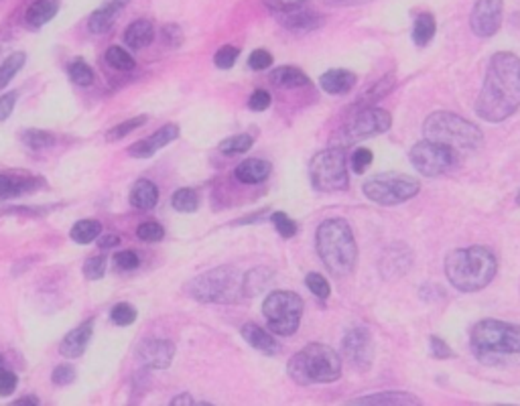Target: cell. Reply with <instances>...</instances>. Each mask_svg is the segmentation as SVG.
Instances as JSON below:
<instances>
[{"label":"cell","instance_id":"20","mask_svg":"<svg viewBox=\"0 0 520 406\" xmlns=\"http://www.w3.org/2000/svg\"><path fill=\"white\" fill-rule=\"evenodd\" d=\"M43 181L39 177H24V175H0V199H13L21 198L24 193L35 191L41 188Z\"/></svg>","mask_w":520,"mask_h":406},{"label":"cell","instance_id":"47","mask_svg":"<svg viewBox=\"0 0 520 406\" xmlns=\"http://www.w3.org/2000/svg\"><path fill=\"white\" fill-rule=\"evenodd\" d=\"M263 3L271 8L273 13L284 14V13L297 11V8H303L309 0H263Z\"/></svg>","mask_w":520,"mask_h":406},{"label":"cell","instance_id":"48","mask_svg":"<svg viewBox=\"0 0 520 406\" xmlns=\"http://www.w3.org/2000/svg\"><path fill=\"white\" fill-rule=\"evenodd\" d=\"M273 65V55L266 49H256L248 57V67L255 72H265Z\"/></svg>","mask_w":520,"mask_h":406},{"label":"cell","instance_id":"3","mask_svg":"<svg viewBox=\"0 0 520 406\" xmlns=\"http://www.w3.org/2000/svg\"><path fill=\"white\" fill-rule=\"evenodd\" d=\"M446 276L454 289L476 293L488 286L498 273V260L492 250L469 246L451 250L446 256Z\"/></svg>","mask_w":520,"mask_h":406},{"label":"cell","instance_id":"5","mask_svg":"<svg viewBox=\"0 0 520 406\" xmlns=\"http://www.w3.org/2000/svg\"><path fill=\"white\" fill-rule=\"evenodd\" d=\"M423 134L427 140L439 142V145L451 149H476L484 140L480 126L454 112H446V110H439V112L425 118Z\"/></svg>","mask_w":520,"mask_h":406},{"label":"cell","instance_id":"27","mask_svg":"<svg viewBox=\"0 0 520 406\" xmlns=\"http://www.w3.org/2000/svg\"><path fill=\"white\" fill-rule=\"evenodd\" d=\"M394 88H397V78H394V73L384 75L382 80L374 82L371 88H368L366 92H362V94L358 96V100H356L354 108H356V110H362V108H372V106L376 104V102L382 100L384 96H389Z\"/></svg>","mask_w":520,"mask_h":406},{"label":"cell","instance_id":"41","mask_svg":"<svg viewBox=\"0 0 520 406\" xmlns=\"http://www.w3.org/2000/svg\"><path fill=\"white\" fill-rule=\"evenodd\" d=\"M111 317L119 327H127L134 324V319H137V309H134L129 303H119L112 307Z\"/></svg>","mask_w":520,"mask_h":406},{"label":"cell","instance_id":"30","mask_svg":"<svg viewBox=\"0 0 520 406\" xmlns=\"http://www.w3.org/2000/svg\"><path fill=\"white\" fill-rule=\"evenodd\" d=\"M159 201V189L153 181L139 179L130 189V203L139 209H153Z\"/></svg>","mask_w":520,"mask_h":406},{"label":"cell","instance_id":"32","mask_svg":"<svg viewBox=\"0 0 520 406\" xmlns=\"http://www.w3.org/2000/svg\"><path fill=\"white\" fill-rule=\"evenodd\" d=\"M24 62H27V55L23 51H14V53L8 55L3 63H0V90L6 88L16 73L23 70Z\"/></svg>","mask_w":520,"mask_h":406},{"label":"cell","instance_id":"15","mask_svg":"<svg viewBox=\"0 0 520 406\" xmlns=\"http://www.w3.org/2000/svg\"><path fill=\"white\" fill-rule=\"evenodd\" d=\"M175 358V343L169 340H145L139 345V360L150 370H165Z\"/></svg>","mask_w":520,"mask_h":406},{"label":"cell","instance_id":"60","mask_svg":"<svg viewBox=\"0 0 520 406\" xmlns=\"http://www.w3.org/2000/svg\"><path fill=\"white\" fill-rule=\"evenodd\" d=\"M516 203L520 206V191H518V196H516Z\"/></svg>","mask_w":520,"mask_h":406},{"label":"cell","instance_id":"59","mask_svg":"<svg viewBox=\"0 0 520 406\" xmlns=\"http://www.w3.org/2000/svg\"><path fill=\"white\" fill-rule=\"evenodd\" d=\"M16 404H39V399H35V396H23V399L16 401Z\"/></svg>","mask_w":520,"mask_h":406},{"label":"cell","instance_id":"43","mask_svg":"<svg viewBox=\"0 0 520 406\" xmlns=\"http://www.w3.org/2000/svg\"><path fill=\"white\" fill-rule=\"evenodd\" d=\"M372 160H374V155H372L371 149H366V147L356 149L354 152H351V159H350L351 171L358 173V175L366 173V169L372 165Z\"/></svg>","mask_w":520,"mask_h":406},{"label":"cell","instance_id":"11","mask_svg":"<svg viewBox=\"0 0 520 406\" xmlns=\"http://www.w3.org/2000/svg\"><path fill=\"white\" fill-rule=\"evenodd\" d=\"M263 313L274 335L289 337L297 334L303 317V301L293 291H273L263 303Z\"/></svg>","mask_w":520,"mask_h":406},{"label":"cell","instance_id":"57","mask_svg":"<svg viewBox=\"0 0 520 406\" xmlns=\"http://www.w3.org/2000/svg\"><path fill=\"white\" fill-rule=\"evenodd\" d=\"M327 6H360V5H368L372 0H323Z\"/></svg>","mask_w":520,"mask_h":406},{"label":"cell","instance_id":"19","mask_svg":"<svg viewBox=\"0 0 520 406\" xmlns=\"http://www.w3.org/2000/svg\"><path fill=\"white\" fill-rule=\"evenodd\" d=\"M281 23L293 33H312L323 27L325 19L315 11H309V8H297L293 13H284L281 14Z\"/></svg>","mask_w":520,"mask_h":406},{"label":"cell","instance_id":"61","mask_svg":"<svg viewBox=\"0 0 520 406\" xmlns=\"http://www.w3.org/2000/svg\"><path fill=\"white\" fill-rule=\"evenodd\" d=\"M3 363H5V362H3V358H0V366H3Z\"/></svg>","mask_w":520,"mask_h":406},{"label":"cell","instance_id":"14","mask_svg":"<svg viewBox=\"0 0 520 406\" xmlns=\"http://www.w3.org/2000/svg\"><path fill=\"white\" fill-rule=\"evenodd\" d=\"M505 19V0H477L469 14V27L476 37H494Z\"/></svg>","mask_w":520,"mask_h":406},{"label":"cell","instance_id":"1","mask_svg":"<svg viewBox=\"0 0 520 406\" xmlns=\"http://www.w3.org/2000/svg\"><path fill=\"white\" fill-rule=\"evenodd\" d=\"M520 108V57L500 51L490 57L476 114L490 124L508 121Z\"/></svg>","mask_w":520,"mask_h":406},{"label":"cell","instance_id":"54","mask_svg":"<svg viewBox=\"0 0 520 406\" xmlns=\"http://www.w3.org/2000/svg\"><path fill=\"white\" fill-rule=\"evenodd\" d=\"M271 102H273V98L266 90H256V92H253V96H250V100H248V108L255 110V112H265V110L271 106Z\"/></svg>","mask_w":520,"mask_h":406},{"label":"cell","instance_id":"17","mask_svg":"<svg viewBox=\"0 0 520 406\" xmlns=\"http://www.w3.org/2000/svg\"><path fill=\"white\" fill-rule=\"evenodd\" d=\"M129 3L130 0H104L102 6L91 13L90 21H88V29L94 33V35H106V33L114 27L116 19H119V13Z\"/></svg>","mask_w":520,"mask_h":406},{"label":"cell","instance_id":"25","mask_svg":"<svg viewBox=\"0 0 520 406\" xmlns=\"http://www.w3.org/2000/svg\"><path fill=\"white\" fill-rule=\"evenodd\" d=\"M155 39V27L153 23L147 19H139L130 23L127 31H124V44H127L130 49L140 51L153 44Z\"/></svg>","mask_w":520,"mask_h":406},{"label":"cell","instance_id":"36","mask_svg":"<svg viewBox=\"0 0 520 406\" xmlns=\"http://www.w3.org/2000/svg\"><path fill=\"white\" fill-rule=\"evenodd\" d=\"M171 206L181 211V214H194V211L199 208V196L196 189L183 188L173 193L171 198Z\"/></svg>","mask_w":520,"mask_h":406},{"label":"cell","instance_id":"42","mask_svg":"<svg viewBox=\"0 0 520 406\" xmlns=\"http://www.w3.org/2000/svg\"><path fill=\"white\" fill-rule=\"evenodd\" d=\"M305 285H307V289L312 291L317 299H327L332 295V289H330V283L325 281V276L322 275H317V273H309L307 278H305Z\"/></svg>","mask_w":520,"mask_h":406},{"label":"cell","instance_id":"40","mask_svg":"<svg viewBox=\"0 0 520 406\" xmlns=\"http://www.w3.org/2000/svg\"><path fill=\"white\" fill-rule=\"evenodd\" d=\"M271 222L283 238H293V236H297L299 232V226L295 219H291L287 214H284V211H274V214L271 216Z\"/></svg>","mask_w":520,"mask_h":406},{"label":"cell","instance_id":"50","mask_svg":"<svg viewBox=\"0 0 520 406\" xmlns=\"http://www.w3.org/2000/svg\"><path fill=\"white\" fill-rule=\"evenodd\" d=\"M429 350H431V355L435 360H449V358H456V353L454 350L449 348V345L441 340V337L438 335H431L429 337Z\"/></svg>","mask_w":520,"mask_h":406},{"label":"cell","instance_id":"13","mask_svg":"<svg viewBox=\"0 0 520 406\" xmlns=\"http://www.w3.org/2000/svg\"><path fill=\"white\" fill-rule=\"evenodd\" d=\"M342 352L351 368H356L358 372L371 370L374 363L372 334L368 332L366 327H351L350 332L343 335Z\"/></svg>","mask_w":520,"mask_h":406},{"label":"cell","instance_id":"37","mask_svg":"<svg viewBox=\"0 0 520 406\" xmlns=\"http://www.w3.org/2000/svg\"><path fill=\"white\" fill-rule=\"evenodd\" d=\"M21 140L24 147H29L33 150H41V149H49L53 147L55 137L52 132L47 130H39V129H29L21 134Z\"/></svg>","mask_w":520,"mask_h":406},{"label":"cell","instance_id":"28","mask_svg":"<svg viewBox=\"0 0 520 406\" xmlns=\"http://www.w3.org/2000/svg\"><path fill=\"white\" fill-rule=\"evenodd\" d=\"M271 82L276 88L283 90H295V88H305L312 83V80L307 78V73H303L295 65H283L276 67L271 72Z\"/></svg>","mask_w":520,"mask_h":406},{"label":"cell","instance_id":"55","mask_svg":"<svg viewBox=\"0 0 520 406\" xmlns=\"http://www.w3.org/2000/svg\"><path fill=\"white\" fill-rule=\"evenodd\" d=\"M16 98H19V94H16V92H8V94L0 96V122L8 121V116L13 114Z\"/></svg>","mask_w":520,"mask_h":406},{"label":"cell","instance_id":"46","mask_svg":"<svg viewBox=\"0 0 520 406\" xmlns=\"http://www.w3.org/2000/svg\"><path fill=\"white\" fill-rule=\"evenodd\" d=\"M137 236L142 242H161L163 236H165V230H163L161 224L145 222V224L139 226Z\"/></svg>","mask_w":520,"mask_h":406},{"label":"cell","instance_id":"8","mask_svg":"<svg viewBox=\"0 0 520 406\" xmlns=\"http://www.w3.org/2000/svg\"><path fill=\"white\" fill-rule=\"evenodd\" d=\"M390 126H392V116L387 110L374 106L356 110V112L351 114L332 137V147L346 149L350 145H356L360 140L389 132Z\"/></svg>","mask_w":520,"mask_h":406},{"label":"cell","instance_id":"16","mask_svg":"<svg viewBox=\"0 0 520 406\" xmlns=\"http://www.w3.org/2000/svg\"><path fill=\"white\" fill-rule=\"evenodd\" d=\"M175 139H179V126L178 124H165L163 129H159L155 134H150L149 139H142L129 149L130 157L134 159H149L153 157L157 150L169 145Z\"/></svg>","mask_w":520,"mask_h":406},{"label":"cell","instance_id":"49","mask_svg":"<svg viewBox=\"0 0 520 406\" xmlns=\"http://www.w3.org/2000/svg\"><path fill=\"white\" fill-rule=\"evenodd\" d=\"M161 37H163V44L171 49H178L183 44V31L179 24H175V23L165 24V27L161 29Z\"/></svg>","mask_w":520,"mask_h":406},{"label":"cell","instance_id":"53","mask_svg":"<svg viewBox=\"0 0 520 406\" xmlns=\"http://www.w3.org/2000/svg\"><path fill=\"white\" fill-rule=\"evenodd\" d=\"M16 384H19V380H16L14 372L6 370L5 366H0V396L13 394Z\"/></svg>","mask_w":520,"mask_h":406},{"label":"cell","instance_id":"56","mask_svg":"<svg viewBox=\"0 0 520 406\" xmlns=\"http://www.w3.org/2000/svg\"><path fill=\"white\" fill-rule=\"evenodd\" d=\"M119 244H120V236H116V234H108V236H102V238L98 236L100 248H112V246H119Z\"/></svg>","mask_w":520,"mask_h":406},{"label":"cell","instance_id":"31","mask_svg":"<svg viewBox=\"0 0 520 406\" xmlns=\"http://www.w3.org/2000/svg\"><path fill=\"white\" fill-rule=\"evenodd\" d=\"M435 31H438V23H435V16L431 13H421L415 19L413 24V41L417 47H427L435 37Z\"/></svg>","mask_w":520,"mask_h":406},{"label":"cell","instance_id":"33","mask_svg":"<svg viewBox=\"0 0 520 406\" xmlns=\"http://www.w3.org/2000/svg\"><path fill=\"white\" fill-rule=\"evenodd\" d=\"M102 234V224L96 222V219H82V222L75 224L72 227V240L78 244H90L98 240V236Z\"/></svg>","mask_w":520,"mask_h":406},{"label":"cell","instance_id":"7","mask_svg":"<svg viewBox=\"0 0 520 406\" xmlns=\"http://www.w3.org/2000/svg\"><path fill=\"white\" fill-rule=\"evenodd\" d=\"M472 350L477 358L520 353V325L500 319H482L472 329Z\"/></svg>","mask_w":520,"mask_h":406},{"label":"cell","instance_id":"39","mask_svg":"<svg viewBox=\"0 0 520 406\" xmlns=\"http://www.w3.org/2000/svg\"><path fill=\"white\" fill-rule=\"evenodd\" d=\"M142 124H147V116H134V118H130V121H124L122 124L114 126L112 130H108L106 140L112 142V140H120V139H124V137H129V134H130L132 130L140 129Z\"/></svg>","mask_w":520,"mask_h":406},{"label":"cell","instance_id":"22","mask_svg":"<svg viewBox=\"0 0 520 406\" xmlns=\"http://www.w3.org/2000/svg\"><path fill=\"white\" fill-rule=\"evenodd\" d=\"M273 167L268 160L265 159H246L242 160V163L236 167V171H234V177L240 183H246V185H256V183H263L268 179V175H271Z\"/></svg>","mask_w":520,"mask_h":406},{"label":"cell","instance_id":"44","mask_svg":"<svg viewBox=\"0 0 520 406\" xmlns=\"http://www.w3.org/2000/svg\"><path fill=\"white\" fill-rule=\"evenodd\" d=\"M240 55V49L234 47V45H224L216 51L214 55V63L216 67H220V70H230V67L236 63V59Z\"/></svg>","mask_w":520,"mask_h":406},{"label":"cell","instance_id":"6","mask_svg":"<svg viewBox=\"0 0 520 406\" xmlns=\"http://www.w3.org/2000/svg\"><path fill=\"white\" fill-rule=\"evenodd\" d=\"M186 291L191 299L199 303H238L242 293V275L236 266H217L199 275L186 285Z\"/></svg>","mask_w":520,"mask_h":406},{"label":"cell","instance_id":"45","mask_svg":"<svg viewBox=\"0 0 520 406\" xmlns=\"http://www.w3.org/2000/svg\"><path fill=\"white\" fill-rule=\"evenodd\" d=\"M106 273V256H91L83 265V275L88 281H100Z\"/></svg>","mask_w":520,"mask_h":406},{"label":"cell","instance_id":"12","mask_svg":"<svg viewBox=\"0 0 520 406\" xmlns=\"http://www.w3.org/2000/svg\"><path fill=\"white\" fill-rule=\"evenodd\" d=\"M410 163L425 177H439L457 163V155L456 149L425 139L410 149Z\"/></svg>","mask_w":520,"mask_h":406},{"label":"cell","instance_id":"24","mask_svg":"<svg viewBox=\"0 0 520 406\" xmlns=\"http://www.w3.org/2000/svg\"><path fill=\"white\" fill-rule=\"evenodd\" d=\"M274 281V270L268 266H256L242 276V293L245 297H258Z\"/></svg>","mask_w":520,"mask_h":406},{"label":"cell","instance_id":"58","mask_svg":"<svg viewBox=\"0 0 520 406\" xmlns=\"http://www.w3.org/2000/svg\"><path fill=\"white\" fill-rule=\"evenodd\" d=\"M173 406H178V404H196V401L191 399L189 394H181V396H175V399L171 401Z\"/></svg>","mask_w":520,"mask_h":406},{"label":"cell","instance_id":"51","mask_svg":"<svg viewBox=\"0 0 520 406\" xmlns=\"http://www.w3.org/2000/svg\"><path fill=\"white\" fill-rule=\"evenodd\" d=\"M114 265L119 266L120 270H134L139 265V254L132 252V250H122L119 254H114Z\"/></svg>","mask_w":520,"mask_h":406},{"label":"cell","instance_id":"52","mask_svg":"<svg viewBox=\"0 0 520 406\" xmlns=\"http://www.w3.org/2000/svg\"><path fill=\"white\" fill-rule=\"evenodd\" d=\"M52 380H53V384H57V386L72 384L73 380H75V370H73V366H70V363H60V366H57V368L53 370Z\"/></svg>","mask_w":520,"mask_h":406},{"label":"cell","instance_id":"35","mask_svg":"<svg viewBox=\"0 0 520 406\" xmlns=\"http://www.w3.org/2000/svg\"><path fill=\"white\" fill-rule=\"evenodd\" d=\"M104 59H106L108 65L114 67V70H119V72H130V70H134V65H137V62H134V57L129 53V51L119 47V45L108 47Z\"/></svg>","mask_w":520,"mask_h":406},{"label":"cell","instance_id":"29","mask_svg":"<svg viewBox=\"0 0 520 406\" xmlns=\"http://www.w3.org/2000/svg\"><path fill=\"white\" fill-rule=\"evenodd\" d=\"M60 11V3L57 0H35V3L29 5L27 13H24V21H27L29 27L41 29Z\"/></svg>","mask_w":520,"mask_h":406},{"label":"cell","instance_id":"9","mask_svg":"<svg viewBox=\"0 0 520 406\" xmlns=\"http://www.w3.org/2000/svg\"><path fill=\"white\" fill-rule=\"evenodd\" d=\"M309 177L313 188L322 193L346 189L350 185L346 149L330 147L317 152L309 163Z\"/></svg>","mask_w":520,"mask_h":406},{"label":"cell","instance_id":"38","mask_svg":"<svg viewBox=\"0 0 520 406\" xmlns=\"http://www.w3.org/2000/svg\"><path fill=\"white\" fill-rule=\"evenodd\" d=\"M67 73H70V80L82 88H88L94 83V70L83 59H73L70 67H67Z\"/></svg>","mask_w":520,"mask_h":406},{"label":"cell","instance_id":"10","mask_svg":"<svg viewBox=\"0 0 520 406\" xmlns=\"http://www.w3.org/2000/svg\"><path fill=\"white\" fill-rule=\"evenodd\" d=\"M364 196L379 206H400L413 199L421 191V183L407 173H380L366 179L362 185Z\"/></svg>","mask_w":520,"mask_h":406},{"label":"cell","instance_id":"18","mask_svg":"<svg viewBox=\"0 0 520 406\" xmlns=\"http://www.w3.org/2000/svg\"><path fill=\"white\" fill-rule=\"evenodd\" d=\"M91 334H94V319L83 321L82 325L72 329V332L63 337V342L60 345V353L63 355V358H72V360L80 358V355L88 348Z\"/></svg>","mask_w":520,"mask_h":406},{"label":"cell","instance_id":"2","mask_svg":"<svg viewBox=\"0 0 520 406\" xmlns=\"http://www.w3.org/2000/svg\"><path fill=\"white\" fill-rule=\"evenodd\" d=\"M315 246L327 273L346 278L354 273L358 262V244L350 224L342 218H330L315 232Z\"/></svg>","mask_w":520,"mask_h":406},{"label":"cell","instance_id":"21","mask_svg":"<svg viewBox=\"0 0 520 406\" xmlns=\"http://www.w3.org/2000/svg\"><path fill=\"white\" fill-rule=\"evenodd\" d=\"M358 75L350 70H342V67H335V70H327L320 78V86L323 92L332 96H343L356 86Z\"/></svg>","mask_w":520,"mask_h":406},{"label":"cell","instance_id":"26","mask_svg":"<svg viewBox=\"0 0 520 406\" xmlns=\"http://www.w3.org/2000/svg\"><path fill=\"white\" fill-rule=\"evenodd\" d=\"M351 404H389V406H413V404H423L421 399H417L415 394L409 392H380V394H368V396H358V399H351Z\"/></svg>","mask_w":520,"mask_h":406},{"label":"cell","instance_id":"4","mask_svg":"<svg viewBox=\"0 0 520 406\" xmlns=\"http://www.w3.org/2000/svg\"><path fill=\"white\" fill-rule=\"evenodd\" d=\"M289 378L299 386L332 384L342 376V358L325 343H309L289 360Z\"/></svg>","mask_w":520,"mask_h":406},{"label":"cell","instance_id":"34","mask_svg":"<svg viewBox=\"0 0 520 406\" xmlns=\"http://www.w3.org/2000/svg\"><path fill=\"white\" fill-rule=\"evenodd\" d=\"M253 145H255L253 134H234V137L224 139L220 142V152L226 157H236L242 155V152L250 150Z\"/></svg>","mask_w":520,"mask_h":406},{"label":"cell","instance_id":"23","mask_svg":"<svg viewBox=\"0 0 520 406\" xmlns=\"http://www.w3.org/2000/svg\"><path fill=\"white\" fill-rule=\"evenodd\" d=\"M240 334L250 348H255L266 355H274L279 352V343H276L274 337L268 334L265 327H260L256 324H245L240 329Z\"/></svg>","mask_w":520,"mask_h":406}]
</instances>
